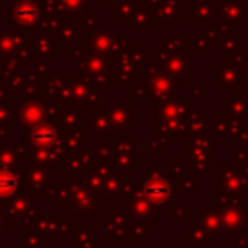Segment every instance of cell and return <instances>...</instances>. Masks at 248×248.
I'll use <instances>...</instances> for the list:
<instances>
[{
  "label": "cell",
  "mask_w": 248,
  "mask_h": 248,
  "mask_svg": "<svg viewBox=\"0 0 248 248\" xmlns=\"http://www.w3.org/2000/svg\"><path fill=\"white\" fill-rule=\"evenodd\" d=\"M17 186V179L14 173L7 172V170H0V197L11 196L16 190Z\"/></svg>",
  "instance_id": "cell-1"
},
{
  "label": "cell",
  "mask_w": 248,
  "mask_h": 248,
  "mask_svg": "<svg viewBox=\"0 0 248 248\" xmlns=\"http://www.w3.org/2000/svg\"><path fill=\"white\" fill-rule=\"evenodd\" d=\"M243 70H245V73H247V78H248V55L243 56Z\"/></svg>",
  "instance_id": "cell-2"
},
{
  "label": "cell",
  "mask_w": 248,
  "mask_h": 248,
  "mask_svg": "<svg viewBox=\"0 0 248 248\" xmlns=\"http://www.w3.org/2000/svg\"><path fill=\"white\" fill-rule=\"evenodd\" d=\"M247 150H248V146H247Z\"/></svg>",
  "instance_id": "cell-3"
}]
</instances>
